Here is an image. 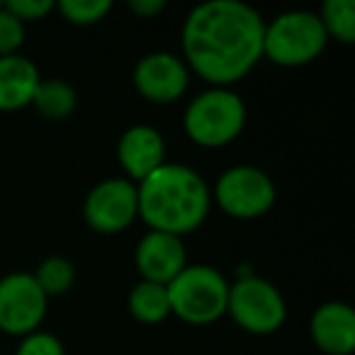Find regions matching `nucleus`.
Wrapping results in <instances>:
<instances>
[{"label": "nucleus", "instance_id": "obj_1", "mask_svg": "<svg viewBox=\"0 0 355 355\" xmlns=\"http://www.w3.org/2000/svg\"><path fill=\"white\" fill-rule=\"evenodd\" d=\"M266 20L241 0H207L188 12L183 61L212 88H229L263 59Z\"/></svg>", "mask_w": 355, "mask_h": 355}, {"label": "nucleus", "instance_id": "obj_2", "mask_svg": "<svg viewBox=\"0 0 355 355\" xmlns=\"http://www.w3.org/2000/svg\"><path fill=\"white\" fill-rule=\"evenodd\" d=\"M139 217L151 232L180 236L202 227L212 207V193L198 171L180 163L161 168L137 183Z\"/></svg>", "mask_w": 355, "mask_h": 355}, {"label": "nucleus", "instance_id": "obj_3", "mask_svg": "<svg viewBox=\"0 0 355 355\" xmlns=\"http://www.w3.org/2000/svg\"><path fill=\"white\" fill-rule=\"evenodd\" d=\"M246 105L232 88H207L195 95L183 114L190 141L205 148H222L236 141L246 127Z\"/></svg>", "mask_w": 355, "mask_h": 355}, {"label": "nucleus", "instance_id": "obj_4", "mask_svg": "<svg viewBox=\"0 0 355 355\" xmlns=\"http://www.w3.org/2000/svg\"><path fill=\"white\" fill-rule=\"evenodd\" d=\"M329 37L319 15L309 10H287L266 22L263 56L272 64L297 69L316 61L324 54Z\"/></svg>", "mask_w": 355, "mask_h": 355}, {"label": "nucleus", "instance_id": "obj_5", "mask_svg": "<svg viewBox=\"0 0 355 355\" xmlns=\"http://www.w3.org/2000/svg\"><path fill=\"white\" fill-rule=\"evenodd\" d=\"M166 287L171 314L188 324H214L227 314L229 282L212 266H185Z\"/></svg>", "mask_w": 355, "mask_h": 355}, {"label": "nucleus", "instance_id": "obj_6", "mask_svg": "<svg viewBox=\"0 0 355 355\" xmlns=\"http://www.w3.org/2000/svg\"><path fill=\"white\" fill-rule=\"evenodd\" d=\"M227 314L243 331L253 336H270L280 331L287 319V304L282 292L270 280L246 275L229 285Z\"/></svg>", "mask_w": 355, "mask_h": 355}, {"label": "nucleus", "instance_id": "obj_7", "mask_svg": "<svg viewBox=\"0 0 355 355\" xmlns=\"http://www.w3.org/2000/svg\"><path fill=\"white\" fill-rule=\"evenodd\" d=\"M212 198L232 219H258L272 209L277 190L270 175L261 168L234 166L219 175Z\"/></svg>", "mask_w": 355, "mask_h": 355}, {"label": "nucleus", "instance_id": "obj_8", "mask_svg": "<svg viewBox=\"0 0 355 355\" xmlns=\"http://www.w3.org/2000/svg\"><path fill=\"white\" fill-rule=\"evenodd\" d=\"M49 297L40 290L32 272H10L0 280V331L27 336L40 331Z\"/></svg>", "mask_w": 355, "mask_h": 355}, {"label": "nucleus", "instance_id": "obj_9", "mask_svg": "<svg viewBox=\"0 0 355 355\" xmlns=\"http://www.w3.org/2000/svg\"><path fill=\"white\" fill-rule=\"evenodd\" d=\"M88 227L98 234H119L139 217L137 183L127 178H107L88 193L83 205Z\"/></svg>", "mask_w": 355, "mask_h": 355}, {"label": "nucleus", "instance_id": "obj_10", "mask_svg": "<svg viewBox=\"0 0 355 355\" xmlns=\"http://www.w3.org/2000/svg\"><path fill=\"white\" fill-rule=\"evenodd\" d=\"M134 88L144 100L156 105H171L185 95L190 85V69L178 54L153 51L134 66Z\"/></svg>", "mask_w": 355, "mask_h": 355}, {"label": "nucleus", "instance_id": "obj_11", "mask_svg": "<svg viewBox=\"0 0 355 355\" xmlns=\"http://www.w3.org/2000/svg\"><path fill=\"white\" fill-rule=\"evenodd\" d=\"M134 266H137L141 280L168 285L178 272L188 266L183 239L148 229L137 243Z\"/></svg>", "mask_w": 355, "mask_h": 355}, {"label": "nucleus", "instance_id": "obj_12", "mask_svg": "<svg viewBox=\"0 0 355 355\" xmlns=\"http://www.w3.org/2000/svg\"><path fill=\"white\" fill-rule=\"evenodd\" d=\"M117 161L127 173V180L141 183L156 168L166 163V141L156 127L134 124L122 134L117 144Z\"/></svg>", "mask_w": 355, "mask_h": 355}, {"label": "nucleus", "instance_id": "obj_13", "mask_svg": "<svg viewBox=\"0 0 355 355\" xmlns=\"http://www.w3.org/2000/svg\"><path fill=\"white\" fill-rule=\"evenodd\" d=\"M309 334L326 355H350L355 350V311L345 302H326L311 314Z\"/></svg>", "mask_w": 355, "mask_h": 355}, {"label": "nucleus", "instance_id": "obj_14", "mask_svg": "<svg viewBox=\"0 0 355 355\" xmlns=\"http://www.w3.org/2000/svg\"><path fill=\"white\" fill-rule=\"evenodd\" d=\"M42 76L27 56H0V112H15L32 105Z\"/></svg>", "mask_w": 355, "mask_h": 355}, {"label": "nucleus", "instance_id": "obj_15", "mask_svg": "<svg viewBox=\"0 0 355 355\" xmlns=\"http://www.w3.org/2000/svg\"><path fill=\"white\" fill-rule=\"evenodd\" d=\"M129 311L141 324H161L171 316L168 287L158 282L139 280L129 292Z\"/></svg>", "mask_w": 355, "mask_h": 355}, {"label": "nucleus", "instance_id": "obj_16", "mask_svg": "<svg viewBox=\"0 0 355 355\" xmlns=\"http://www.w3.org/2000/svg\"><path fill=\"white\" fill-rule=\"evenodd\" d=\"M32 105H35V110L42 117L51 119V122H61V119L73 114L76 105H78V98H76V90L71 88L66 80L42 78L35 90Z\"/></svg>", "mask_w": 355, "mask_h": 355}, {"label": "nucleus", "instance_id": "obj_17", "mask_svg": "<svg viewBox=\"0 0 355 355\" xmlns=\"http://www.w3.org/2000/svg\"><path fill=\"white\" fill-rule=\"evenodd\" d=\"M326 30V37H334L340 44L355 42V3L353 0H326L321 12H316Z\"/></svg>", "mask_w": 355, "mask_h": 355}, {"label": "nucleus", "instance_id": "obj_18", "mask_svg": "<svg viewBox=\"0 0 355 355\" xmlns=\"http://www.w3.org/2000/svg\"><path fill=\"white\" fill-rule=\"evenodd\" d=\"M32 277H35L40 290L44 292L46 297H61L73 287L76 268L69 258L51 256L37 266V270L32 272Z\"/></svg>", "mask_w": 355, "mask_h": 355}, {"label": "nucleus", "instance_id": "obj_19", "mask_svg": "<svg viewBox=\"0 0 355 355\" xmlns=\"http://www.w3.org/2000/svg\"><path fill=\"white\" fill-rule=\"evenodd\" d=\"M56 10L71 25L90 27L103 22L110 15L112 3L110 0H61V3H56Z\"/></svg>", "mask_w": 355, "mask_h": 355}, {"label": "nucleus", "instance_id": "obj_20", "mask_svg": "<svg viewBox=\"0 0 355 355\" xmlns=\"http://www.w3.org/2000/svg\"><path fill=\"white\" fill-rule=\"evenodd\" d=\"M25 44V25L0 3V56H12Z\"/></svg>", "mask_w": 355, "mask_h": 355}, {"label": "nucleus", "instance_id": "obj_21", "mask_svg": "<svg viewBox=\"0 0 355 355\" xmlns=\"http://www.w3.org/2000/svg\"><path fill=\"white\" fill-rule=\"evenodd\" d=\"M15 355H66V348L54 334L32 331V334L22 336Z\"/></svg>", "mask_w": 355, "mask_h": 355}, {"label": "nucleus", "instance_id": "obj_22", "mask_svg": "<svg viewBox=\"0 0 355 355\" xmlns=\"http://www.w3.org/2000/svg\"><path fill=\"white\" fill-rule=\"evenodd\" d=\"M3 8L10 15H15L22 25H27V22H37L49 15L51 10H56V3L54 0H8L3 3Z\"/></svg>", "mask_w": 355, "mask_h": 355}, {"label": "nucleus", "instance_id": "obj_23", "mask_svg": "<svg viewBox=\"0 0 355 355\" xmlns=\"http://www.w3.org/2000/svg\"><path fill=\"white\" fill-rule=\"evenodd\" d=\"M129 10L139 17H153L166 10V3L163 0H129Z\"/></svg>", "mask_w": 355, "mask_h": 355}]
</instances>
